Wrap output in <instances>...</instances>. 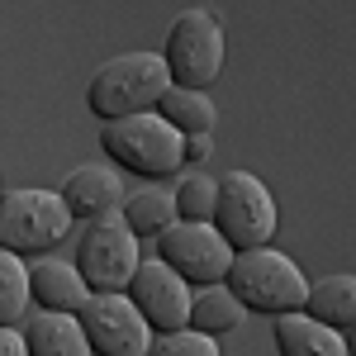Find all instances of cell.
I'll return each mask as SVG.
<instances>
[{"mask_svg":"<svg viewBox=\"0 0 356 356\" xmlns=\"http://www.w3.org/2000/svg\"><path fill=\"white\" fill-rule=\"evenodd\" d=\"M223 285H228L233 300L243 304V314H266V318L304 309V295H309V280L295 266V257H285L271 243L233 252V261L223 271Z\"/></svg>","mask_w":356,"mask_h":356,"instance_id":"obj_1","label":"cell"},{"mask_svg":"<svg viewBox=\"0 0 356 356\" xmlns=\"http://www.w3.org/2000/svg\"><path fill=\"white\" fill-rule=\"evenodd\" d=\"M100 152L110 157L114 171H129V176H143V181H166V176H176L186 166L181 134L157 110L124 114V119L100 124Z\"/></svg>","mask_w":356,"mask_h":356,"instance_id":"obj_2","label":"cell"},{"mask_svg":"<svg viewBox=\"0 0 356 356\" xmlns=\"http://www.w3.org/2000/svg\"><path fill=\"white\" fill-rule=\"evenodd\" d=\"M166 90H171V76H166L162 53H119L90 76L86 110L100 124H110V119H124V114L157 110V100Z\"/></svg>","mask_w":356,"mask_h":356,"instance_id":"obj_3","label":"cell"},{"mask_svg":"<svg viewBox=\"0 0 356 356\" xmlns=\"http://www.w3.org/2000/svg\"><path fill=\"white\" fill-rule=\"evenodd\" d=\"M223 57H228V38H223V24L214 10L195 5V10H181L171 29H166V76L171 86H186V90H209L223 72Z\"/></svg>","mask_w":356,"mask_h":356,"instance_id":"obj_4","label":"cell"},{"mask_svg":"<svg viewBox=\"0 0 356 356\" xmlns=\"http://www.w3.org/2000/svg\"><path fill=\"white\" fill-rule=\"evenodd\" d=\"M214 228L233 252L247 247H266L280 228V204L266 191V181L257 171H223L219 176V200H214Z\"/></svg>","mask_w":356,"mask_h":356,"instance_id":"obj_5","label":"cell"},{"mask_svg":"<svg viewBox=\"0 0 356 356\" xmlns=\"http://www.w3.org/2000/svg\"><path fill=\"white\" fill-rule=\"evenodd\" d=\"M72 209L57 191L43 186H19L0 195V252L15 257H43L72 233Z\"/></svg>","mask_w":356,"mask_h":356,"instance_id":"obj_6","label":"cell"},{"mask_svg":"<svg viewBox=\"0 0 356 356\" xmlns=\"http://www.w3.org/2000/svg\"><path fill=\"white\" fill-rule=\"evenodd\" d=\"M138 261H143V243L129 233V223L119 214L95 219L76 243V271L90 295H124Z\"/></svg>","mask_w":356,"mask_h":356,"instance_id":"obj_7","label":"cell"},{"mask_svg":"<svg viewBox=\"0 0 356 356\" xmlns=\"http://www.w3.org/2000/svg\"><path fill=\"white\" fill-rule=\"evenodd\" d=\"M157 257H162L186 285H214V280H223L228 261H233V247L219 238L214 223L176 219L157 233Z\"/></svg>","mask_w":356,"mask_h":356,"instance_id":"obj_8","label":"cell"},{"mask_svg":"<svg viewBox=\"0 0 356 356\" xmlns=\"http://www.w3.org/2000/svg\"><path fill=\"white\" fill-rule=\"evenodd\" d=\"M76 318L90 342V356H143L152 342V328L143 323L129 295H86Z\"/></svg>","mask_w":356,"mask_h":356,"instance_id":"obj_9","label":"cell"},{"mask_svg":"<svg viewBox=\"0 0 356 356\" xmlns=\"http://www.w3.org/2000/svg\"><path fill=\"white\" fill-rule=\"evenodd\" d=\"M191 290H195V285H186L162 257H143L124 295L134 300V309L143 314V323H147L152 332H176V328H186Z\"/></svg>","mask_w":356,"mask_h":356,"instance_id":"obj_10","label":"cell"},{"mask_svg":"<svg viewBox=\"0 0 356 356\" xmlns=\"http://www.w3.org/2000/svg\"><path fill=\"white\" fill-rule=\"evenodd\" d=\"M62 204L72 209V219H110L119 214V204H124V171H114L110 162H86L76 171H67V181H62Z\"/></svg>","mask_w":356,"mask_h":356,"instance_id":"obj_11","label":"cell"},{"mask_svg":"<svg viewBox=\"0 0 356 356\" xmlns=\"http://www.w3.org/2000/svg\"><path fill=\"white\" fill-rule=\"evenodd\" d=\"M86 280L76 271V261H57V257H43L29 266V300L33 309H53V314H76L86 304Z\"/></svg>","mask_w":356,"mask_h":356,"instance_id":"obj_12","label":"cell"},{"mask_svg":"<svg viewBox=\"0 0 356 356\" xmlns=\"http://www.w3.org/2000/svg\"><path fill=\"white\" fill-rule=\"evenodd\" d=\"M24 347L29 356H90V342L81 332L76 314H53V309H38L33 318H24Z\"/></svg>","mask_w":356,"mask_h":356,"instance_id":"obj_13","label":"cell"},{"mask_svg":"<svg viewBox=\"0 0 356 356\" xmlns=\"http://www.w3.org/2000/svg\"><path fill=\"white\" fill-rule=\"evenodd\" d=\"M271 337H275V352H280V356H352L342 332L314 323L304 309L280 314V318H275V328H271Z\"/></svg>","mask_w":356,"mask_h":356,"instance_id":"obj_14","label":"cell"},{"mask_svg":"<svg viewBox=\"0 0 356 356\" xmlns=\"http://www.w3.org/2000/svg\"><path fill=\"white\" fill-rule=\"evenodd\" d=\"M304 314L332 332H347L356 323V275H323L318 285H309Z\"/></svg>","mask_w":356,"mask_h":356,"instance_id":"obj_15","label":"cell"},{"mask_svg":"<svg viewBox=\"0 0 356 356\" xmlns=\"http://www.w3.org/2000/svg\"><path fill=\"white\" fill-rule=\"evenodd\" d=\"M238 323H243V304L228 295V285H223V280H214V285H195V290H191L186 328L219 337V332H233Z\"/></svg>","mask_w":356,"mask_h":356,"instance_id":"obj_16","label":"cell"},{"mask_svg":"<svg viewBox=\"0 0 356 356\" xmlns=\"http://www.w3.org/2000/svg\"><path fill=\"white\" fill-rule=\"evenodd\" d=\"M119 219L129 223V233H134L138 243H143V238H157L166 223H176L171 191H162V186H138V191H124Z\"/></svg>","mask_w":356,"mask_h":356,"instance_id":"obj_17","label":"cell"},{"mask_svg":"<svg viewBox=\"0 0 356 356\" xmlns=\"http://www.w3.org/2000/svg\"><path fill=\"white\" fill-rule=\"evenodd\" d=\"M157 114L176 134H214L219 124V105L209 100V90H186V86H171L162 100H157Z\"/></svg>","mask_w":356,"mask_h":356,"instance_id":"obj_18","label":"cell"},{"mask_svg":"<svg viewBox=\"0 0 356 356\" xmlns=\"http://www.w3.org/2000/svg\"><path fill=\"white\" fill-rule=\"evenodd\" d=\"M29 266L24 257H15V252H0V328H19L29 318Z\"/></svg>","mask_w":356,"mask_h":356,"instance_id":"obj_19","label":"cell"},{"mask_svg":"<svg viewBox=\"0 0 356 356\" xmlns=\"http://www.w3.org/2000/svg\"><path fill=\"white\" fill-rule=\"evenodd\" d=\"M214 200H219V176H209V171H191L171 191L176 219H186V223H209L214 219Z\"/></svg>","mask_w":356,"mask_h":356,"instance_id":"obj_20","label":"cell"},{"mask_svg":"<svg viewBox=\"0 0 356 356\" xmlns=\"http://www.w3.org/2000/svg\"><path fill=\"white\" fill-rule=\"evenodd\" d=\"M143 356H223V352H219V337L195 332V328H176V332H152Z\"/></svg>","mask_w":356,"mask_h":356,"instance_id":"obj_21","label":"cell"},{"mask_svg":"<svg viewBox=\"0 0 356 356\" xmlns=\"http://www.w3.org/2000/svg\"><path fill=\"white\" fill-rule=\"evenodd\" d=\"M181 157L191 166H204L209 157H214V134H186L181 138Z\"/></svg>","mask_w":356,"mask_h":356,"instance_id":"obj_22","label":"cell"},{"mask_svg":"<svg viewBox=\"0 0 356 356\" xmlns=\"http://www.w3.org/2000/svg\"><path fill=\"white\" fill-rule=\"evenodd\" d=\"M0 356H29L24 332L19 328H0Z\"/></svg>","mask_w":356,"mask_h":356,"instance_id":"obj_23","label":"cell"},{"mask_svg":"<svg viewBox=\"0 0 356 356\" xmlns=\"http://www.w3.org/2000/svg\"><path fill=\"white\" fill-rule=\"evenodd\" d=\"M0 195H5V186H0Z\"/></svg>","mask_w":356,"mask_h":356,"instance_id":"obj_24","label":"cell"}]
</instances>
